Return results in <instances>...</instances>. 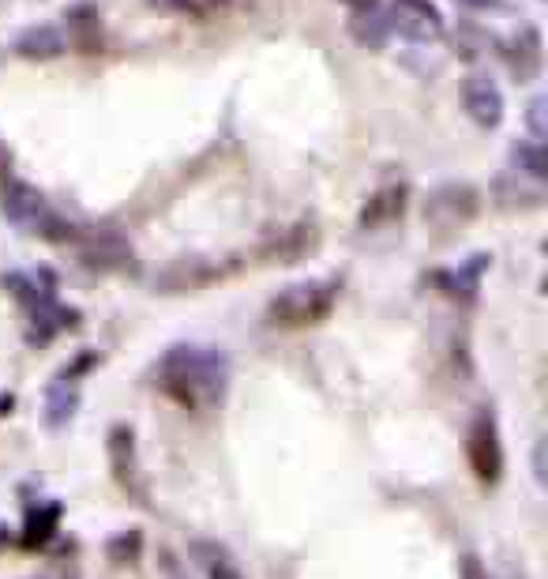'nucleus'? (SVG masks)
<instances>
[{
	"instance_id": "f257e3e1",
	"label": "nucleus",
	"mask_w": 548,
	"mask_h": 579,
	"mask_svg": "<svg viewBox=\"0 0 548 579\" xmlns=\"http://www.w3.org/2000/svg\"><path fill=\"white\" fill-rule=\"evenodd\" d=\"M229 361L218 347H199V342H181L169 347L162 361L155 366V385L166 399H173L185 410H211L226 396Z\"/></svg>"
},
{
	"instance_id": "f03ea898",
	"label": "nucleus",
	"mask_w": 548,
	"mask_h": 579,
	"mask_svg": "<svg viewBox=\"0 0 548 579\" xmlns=\"http://www.w3.org/2000/svg\"><path fill=\"white\" fill-rule=\"evenodd\" d=\"M0 211H4L8 222H16L19 230L34 233V238H46L53 244H76L79 226L68 222L64 214H57L46 203V196L27 181H4L0 189Z\"/></svg>"
},
{
	"instance_id": "7ed1b4c3",
	"label": "nucleus",
	"mask_w": 548,
	"mask_h": 579,
	"mask_svg": "<svg viewBox=\"0 0 548 579\" xmlns=\"http://www.w3.org/2000/svg\"><path fill=\"white\" fill-rule=\"evenodd\" d=\"M338 306V282L335 279H305L293 287L278 290L267 306V323L282 331L316 328L335 312Z\"/></svg>"
},
{
	"instance_id": "20e7f679",
	"label": "nucleus",
	"mask_w": 548,
	"mask_h": 579,
	"mask_svg": "<svg viewBox=\"0 0 548 579\" xmlns=\"http://www.w3.org/2000/svg\"><path fill=\"white\" fill-rule=\"evenodd\" d=\"M466 459L477 482L496 486L504 475V445H500V426H496L492 410H481L470 421V433H466Z\"/></svg>"
},
{
	"instance_id": "39448f33",
	"label": "nucleus",
	"mask_w": 548,
	"mask_h": 579,
	"mask_svg": "<svg viewBox=\"0 0 548 579\" xmlns=\"http://www.w3.org/2000/svg\"><path fill=\"white\" fill-rule=\"evenodd\" d=\"M387 23H391V34L410 38L417 46L440 42L447 34V19L432 0H395L391 12H387Z\"/></svg>"
},
{
	"instance_id": "423d86ee",
	"label": "nucleus",
	"mask_w": 548,
	"mask_h": 579,
	"mask_svg": "<svg viewBox=\"0 0 548 579\" xmlns=\"http://www.w3.org/2000/svg\"><path fill=\"white\" fill-rule=\"evenodd\" d=\"M226 279V263L211 257H181L169 268L155 274V290L158 293H196L207 290L211 282Z\"/></svg>"
},
{
	"instance_id": "0eeeda50",
	"label": "nucleus",
	"mask_w": 548,
	"mask_h": 579,
	"mask_svg": "<svg viewBox=\"0 0 548 579\" xmlns=\"http://www.w3.org/2000/svg\"><path fill=\"white\" fill-rule=\"evenodd\" d=\"M79 260L91 271H124L132 263V244L113 230H79Z\"/></svg>"
},
{
	"instance_id": "6e6552de",
	"label": "nucleus",
	"mask_w": 548,
	"mask_h": 579,
	"mask_svg": "<svg viewBox=\"0 0 548 579\" xmlns=\"http://www.w3.org/2000/svg\"><path fill=\"white\" fill-rule=\"evenodd\" d=\"M474 214H477V192L470 184H444L425 203V222L440 226V230H455V226L470 222Z\"/></svg>"
},
{
	"instance_id": "1a4fd4ad",
	"label": "nucleus",
	"mask_w": 548,
	"mask_h": 579,
	"mask_svg": "<svg viewBox=\"0 0 548 579\" xmlns=\"http://www.w3.org/2000/svg\"><path fill=\"white\" fill-rule=\"evenodd\" d=\"M462 106L481 129H500L504 124V91L492 76H470L462 83Z\"/></svg>"
},
{
	"instance_id": "9d476101",
	"label": "nucleus",
	"mask_w": 548,
	"mask_h": 579,
	"mask_svg": "<svg viewBox=\"0 0 548 579\" xmlns=\"http://www.w3.org/2000/svg\"><path fill=\"white\" fill-rule=\"evenodd\" d=\"M406 200H410L406 184H383V189H376L365 200L361 214H357V226H361V230H383V226H391L406 214Z\"/></svg>"
},
{
	"instance_id": "9b49d317",
	"label": "nucleus",
	"mask_w": 548,
	"mask_h": 579,
	"mask_svg": "<svg viewBox=\"0 0 548 579\" xmlns=\"http://www.w3.org/2000/svg\"><path fill=\"white\" fill-rule=\"evenodd\" d=\"M312 244H316V230L305 222H297V226H282V230H275L271 238L259 244V257H263L267 263H293V260H301Z\"/></svg>"
},
{
	"instance_id": "f8f14e48",
	"label": "nucleus",
	"mask_w": 548,
	"mask_h": 579,
	"mask_svg": "<svg viewBox=\"0 0 548 579\" xmlns=\"http://www.w3.org/2000/svg\"><path fill=\"white\" fill-rule=\"evenodd\" d=\"M541 64H545L541 31H537V27H522V31L511 38V49H507V68L515 72L518 83H530L541 76Z\"/></svg>"
},
{
	"instance_id": "ddd939ff",
	"label": "nucleus",
	"mask_w": 548,
	"mask_h": 579,
	"mask_svg": "<svg viewBox=\"0 0 548 579\" xmlns=\"http://www.w3.org/2000/svg\"><path fill=\"white\" fill-rule=\"evenodd\" d=\"M109 467H113V478L121 482L128 493H139V459H136V437L132 429L113 426L109 429Z\"/></svg>"
},
{
	"instance_id": "4468645a",
	"label": "nucleus",
	"mask_w": 548,
	"mask_h": 579,
	"mask_svg": "<svg viewBox=\"0 0 548 579\" xmlns=\"http://www.w3.org/2000/svg\"><path fill=\"white\" fill-rule=\"evenodd\" d=\"M188 553H192V561H196L199 572H203V579H248L241 572V565L233 561V553H229L222 542L196 538V542L188 546Z\"/></svg>"
},
{
	"instance_id": "2eb2a0df",
	"label": "nucleus",
	"mask_w": 548,
	"mask_h": 579,
	"mask_svg": "<svg viewBox=\"0 0 548 579\" xmlns=\"http://www.w3.org/2000/svg\"><path fill=\"white\" fill-rule=\"evenodd\" d=\"M68 38L61 27H31V31H23L16 38V53L27 57V61H53V57H61L68 49Z\"/></svg>"
},
{
	"instance_id": "dca6fc26",
	"label": "nucleus",
	"mask_w": 548,
	"mask_h": 579,
	"mask_svg": "<svg viewBox=\"0 0 548 579\" xmlns=\"http://www.w3.org/2000/svg\"><path fill=\"white\" fill-rule=\"evenodd\" d=\"M511 166H515V173H522V178L545 181V173H548L545 143H537V140L515 143V147H511Z\"/></svg>"
},
{
	"instance_id": "f3484780",
	"label": "nucleus",
	"mask_w": 548,
	"mask_h": 579,
	"mask_svg": "<svg viewBox=\"0 0 548 579\" xmlns=\"http://www.w3.org/2000/svg\"><path fill=\"white\" fill-rule=\"evenodd\" d=\"M350 31H353L357 42L383 46L387 34H391V23H387V16H380V12H357V19L350 23Z\"/></svg>"
},
{
	"instance_id": "a211bd4d",
	"label": "nucleus",
	"mask_w": 548,
	"mask_h": 579,
	"mask_svg": "<svg viewBox=\"0 0 548 579\" xmlns=\"http://www.w3.org/2000/svg\"><path fill=\"white\" fill-rule=\"evenodd\" d=\"M155 8H166V12L188 16V19H211L218 12H226L229 0H151Z\"/></svg>"
},
{
	"instance_id": "6ab92c4d",
	"label": "nucleus",
	"mask_w": 548,
	"mask_h": 579,
	"mask_svg": "<svg viewBox=\"0 0 548 579\" xmlns=\"http://www.w3.org/2000/svg\"><path fill=\"white\" fill-rule=\"evenodd\" d=\"M139 549H143V538H139V531H124L106 546V553H109V561L113 565H132V561H139Z\"/></svg>"
},
{
	"instance_id": "aec40b11",
	"label": "nucleus",
	"mask_w": 548,
	"mask_h": 579,
	"mask_svg": "<svg viewBox=\"0 0 548 579\" xmlns=\"http://www.w3.org/2000/svg\"><path fill=\"white\" fill-rule=\"evenodd\" d=\"M57 516H61V508H57V505H49L46 516L31 512V523H27V546L46 542V538L53 535V527H57Z\"/></svg>"
},
{
	"instance_id": "412c9836",
	"label": "nucleus",
	"mask_w": 548,
	"mask_h": 579,
	"mask_svg": "<svg viewBox=\"0 0 548 579\" xmlns=\"http://www.w3.org/2000/svg\"><path fill=\"white\" fill-rule=\"evenodd\" d=\"M545 98L537 94L530 106H526V124H530V140H537V143H545V136H548V129H545Z\"/></svg>"
},
{
	"instance_id": "4be33fe9",
	"label": "nucleus",
	"mask_w": 548,
	"mask_h": 579,
	"mask_svg": "<svg viewBox=\"0 0 548 579\" xmlns=\"http://www.w3.org/2000/svg\"><path fill=\"white\" fill-rule=\"evenodd\" d=\"M8 170H12V154H8L4 147H0V178H4Z\"/></svg>"
},
{
	"instance_id": "5701e85b",
	"label": "nucleus",
	"mask_w": 548,
	"mask_h": 579,
	"mask_svg": "<svg viewBox=\"0 0 548 579\" xmlns=\"http://www.w3.org/2000/svg\"><path fill=\"white\" fill-rule=\"evenodd\" d=\"M346 4H357V8H372L376 0H346Z\"/></svg>"
}]
</instances>
